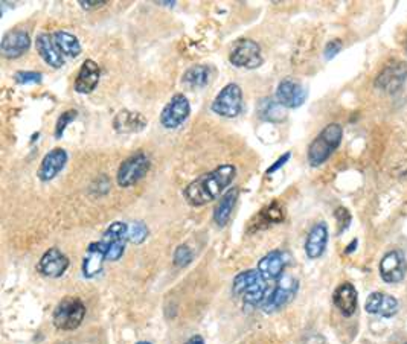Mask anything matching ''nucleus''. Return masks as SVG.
I'll list each match as a JSON object with an SVG mask.
<instances>
[{
    "mask_svg": "<svg viewBox=\"0 0 407 344\" xmlns=\"http://www.w3.org/2000/svg\"><path fill=\"white\" fill-rule=\"evenodd\" d=\"M236 175V168L231 163L217 166L216 170L200 175L184 188L183 196L191 206H205L223 194V190L231 185Z\"/></svg>",
    "mask_w": 407,
    "mask_h": 344,
    "instance_id": "f257e3e1",
    "label": "nucleus"
},
{
    "mask_svg": "<svg viewBox=\"0 0 407 344\" xmlns=\"http://www.w3.org/2000/svg\"><path fill=\"white\" fill-rule=\"evenodd\" d=\"M232 292L241 297L244 302L252 306H261L265 297L269 296V282L264 279L258 270H247L234 279Z\"/></svg>",
    "mask_w": 407,
    "mask_h": 344,
    "instance_id": "f03ea898",
    "label": "nucleus"
},
{
    "mask_svg": "<svg viewBox=\"0 0 407 344\" xmlns=\"http://www.w3.org/2000/svg\"><path fill=\"white\" fill-rule=\"evenodd\" d=\"M343 128L340 123H328L319 134L316 136L314 141L310 143L307 159L308 163L313 168L323 165L332 156L339 145L342 143Z\"/></svg>",
    "mask_w": 407,
    "mask_h": 344,
    "instance_id": "7ed1b4c3",
    "label": "nucleus"
},
{
    "mask_svg": "<svg viewBox=\"0 0 407 344\" xmlns=\"http://www.w3.org/2000/svg\"><path fill=\"white\" fill-rule=\"evenodd\" d=\"M86 317V306L77 297H66L57 305L53 321L60 331H75Z\"/></svg>",
    "mask_w": 407,
    "mask_h": 344,
    "instance_id": "20e7f679",
    "label": "nucleus"
},
{
    "mask_svg": "<svg viewBox=\"0 0 407 344\" xmlns=\"http://www.w3.org/2000/svg\"><path fill=\"white\" fill-rule=\"evenodd\" d=\"M229 61L240 69H258L264 63L261 46L252 39L236 40L229 54Z\"/></svg>",
    "mask_w": 407,
    "mask_h": 344,
    "instance_id": "39448f33",
    "label": "nucleus"
},
{
    "mask_svg": "<svg viewBox=\"0 0 407 344\" xmlns=\"http://www.w3.org/2000/svg\"><path fill=\"white\" fill-rule=\"evenodd\" d=\"M212 112L221 118H236L243 112V90L238 84L231 83L223 89L212 101Z\"/></svg>",
    "mask_w": 407,
    "mask_h": 344,
    "instance_id": "423d86ee",
    "label": "nucleus"
},
{
    "mask_svg": "<svg viewBox=\"0 0 407 344\" xmlns=\"http://www.w3.org/2000/svg\"><path fill=\"white\" fill-rule=\"evenodd\" d=\"M151 162L145 152H136V154L130 156L127 160H124L121 163L120 170H117V185L121 188H130L136 185L139 180H142L146 172L150 171Z\"/></svg>",
    "mask_w": 407,
    "mask_h": 344,
    "instance_id": "0eeeda50",
    "label": "nucleus"
},
{
    "mask_svg": "<svg viewBox=\"0 0 407 344\" xmlns=\"http://www.w3.org/2000/svg\"><path fill=\"white\" fill-rule=\"evenodd\" d=\"M296 292H298V281L292 276H283L278 281L276 287L270 290L269 296L265 297L264 303L261 305V308L264 310V312L278 311L290 302L296 296Z\"/></svg>",
    "mask_w": 407,
    "mask_h": 344,
    "instance_id": "6e6552de",
    "label": "nucleus"
},
{
    "mask_svg": "<svg viewBox=\"0 0 407 344\" xmlns=\"http://www.w3.org/2000/svg\"><path fill=\"white\" fill-rule=\"evenodd\" d=\"M189 114L191 105L188 98L183 93H177L162 110L160 123L168 130H176L189 118Z\"/></svg>",
    "mask_w": 407,
    "mask_h": 344,
    "instance_id": "1a4fd4ad",
    "label": "nucleus"
},
{
    "mask_svg": "<svg viewBox=\"0 0 407 344\" xmlns=\"http://www.w3.org/2000/svg\"><path fill=\"white\" fill-rule=\"evenodd\" d=\"M101 241L107 247V261H120L129 241V225L121 221L110 224Z\"/></svg>",
    "mask_w": 407,
    "mask_h": 344,
    "instance_id": "9d476101",
    "label": "nucleus"
},
{
    "mask_svg": "<svg viewBox=\"0 0 407 344\" xmlns=\"http://www.w3.org/2000/svg\"><path fill=\"white\" fill-rule=\"evenodd\" d=\"M407 79V64L395 61L388 64L375 79V87L386 93H397Z\"/></svg>",
    "mask_w": 407,
    "mask_h": 344,
    "instance_id": "9b49d317",
    "label": "nucleus"
},
{
    "mask_svg": "<svg viewBox=\"0 0 407 344\" xmlns=\"http://www.w3.org/2000/svg\"><path fill=\"white\" fill-rule=\"evenodd\" d=\"M407 272L406 256L401 250H392L383 256L380 262V276L386 283H398Z\"/></svg>",
    "mask_w": 407,
    "mask_h": 344,
    "instance_id": "f8f14e48",
    "label": "nucleus"
},
{
    "mask_svg": "<svg viewBox=\"0 0 407 344\" xmlns=\"http://www.w3.org/2000/svg\"><path fill=\"white\" fill-rule=\"evenodd\" d=\"M69 268V259L63 252L53 247L48 252H44L41 259L37 263V272L49 279H58L61 277L66 270Z\"/></svg>",
    "mask_w": 407,
    "mask_h": 344,
    "instance_id": "ddd939ff",
    "label": "nucleus"
},
{
    "mask_svg": "<svg viewBox=\"0 0 407 344\" xmlns=\"http://www.w3.org/2000/svg\"><path fill=\"white\" fill-rule=\"evenodd\" d=\"M307 99V90L301 83L285 78L276 87V101L284 108H298Z\"/></svg>",
    "mask_w": 407,
    "mask_h": 344,
    "instance_id": "4468645a",
    "label": "nucleus"
},
{
    "mask_svg": "<svg viewBox=\"0 0 407 344\" xmlns=\"http://www.w3.org/2000/svg\"><path fill=\"white\" fill-rule=\"evenodd\" d=\"M31 48V37L25 29H14L6 32L0 43V50L5 58H19Z\"/></svg>",
    "mask_w": 407,
    "mask_h": 344,
    "instance_id": "2eb2a0df",
    "label": "nucleus"
},
{
    "mask_svg": "<svg viewBox=\"0 0 407 344\" xmlns=\"http://www.w3.org/2000/svg\"><path fill=\"white\" fill-rule=\"evenodd\" d=\"M66 163H68V152H66V150L54 148L43 157L39 171H37V177L41 181L54 180L64 170Z\"/></svg>",
    "mask_w": 407,
    "mask_h": 344,
    "instance_id": "dca6fc26",
    "label": "nucleus"
},
{
    "mask_svg": "<svg viewBox=\"0 0 407 344\" xmlns=\"http://www.w3.org/2000/svg\"><path fill=\"white\" fill-rule=\"evenodd\" d=\"M285 267H287V256L279 250H273L267 253L264 258H261L260 262H258V272L261 273V276L267 282L279 281L281 277L284 276Z\"/></svg>",
    "mask_w": 407,
    "mask_h": 344,
    "instance_id": "f3484780",
    "label": "nucleus"
},
{
    "mask_svg": "<svg viewBox=\"0 0 407 344\" xmlns=\"http://www.w3.org/2000/svg\"><path fill=\"white\" fill-rule=\"evenodd\" d=\"M107 261V247L102 241L92 243L87 247V253L83 261V274L87 279L98 276L102 270V265Z\"/></svg>",
    "mask_w": 407,
    "mask_h": 344,
    "instance_id": "a211bd4d",
    "label": "nucleus"
},
{
    "mask_svg": "<svg viewBox=\"0 0 407 344\" xmlns=\"http://www.w3.org/2000/svg\"><path fill=\"white\" fill-rule=\"evenodd\" d=\"M100 78L101 69L98 63H95L93 60H86L81 64L75 79V92L81 94L92 93L96 89V85L100 84Z\"/></svg>",
    "mask_w": 407,
    "mask_h": 344,
    "instance_id": "6ab92c4d",
    "label": "nucleus"
},
{
    "mask_svg": "<svg viewBox=\"0 0 407 344\" xmlns=\"http://www.w3.org/2000/svg\"><path fill=\"white\" fill-rule=\"evenodd\" d=\"M332 302H334L336 308L342 312V316L351 317L354 316V312L357 311V303H359L357 290H355L354 285L350 282L339 285L334 291V294H332Z\"/></svg>",
    "mask_w": 407,
    "mask_h": 344,
    "instance_id": "aec40b11",
    "label": "nucleus"
},
{
    "mask_svg": "<svg viewBox=\"0 0 407 344\" xmlns=\"http://www.w3.org/2000/svg\"><path fill=\"white\" fill-rule=\"evenodd\" d=\"M35 46H37V52L40 54L43 58V61L49 64L50 68L54 69H60L64 65V57L61 55L60 50L55 46V41L53 39V34L48 32H41L37 35L35 40Z\"/></svg>",
    "mask_w": 407,
    "mask_h": 344,
    "instance_id": "412c9836",
    "label": "nucleus"
},
{
    "mask_svg": "<svg viewBox=\"0 0 407 344\" xmlns=\"http://www.w3.org/2000/svg\"><path fill=\"white\" fill-rule=\"evenodd\" d=\"M146 123L148 121L142 113L131 112V110H121L113 119V127L121 134L139 133L146 127Z\"/></svg>",
    "mask_w": 407,
    "mask_h": 344,
    "instance_id": "4be33fe9",
    "label": "nucleus"
},
{
    "mask_svg": "<svg viewBox=\"0 0 407 344\" xmlns=\"http://www.w3.org/2000/svg\"><path fill=\"white\" fill-rule=\"evenodd\" d=\"M328 244V225L322 223H317L308 232V236L305 241V253L310 259H317L323 254L325 248Z\"/></svg>",
    "mask_w": 407,
    "mask_h": 344,
    "instance_id": "5701e85b",
    "label": "nucleus"
},
{
    "mask_svg": "<svg viewBox=\"0 0 407 344\" xmlns=\"http://www.w3.org/2000/svg\"><path fill=\"white\" fill-rule=\"evenodd\" d=\"M240 189L238 188H231L227 192L223 194L220 201L217 203L216 209H214V221L218 227L227 225L229 219L232 216V212L236 206V200H238Z\"/></svg>",
    "mask_w": 407,
    "mask_h": 344,
    "instance_id": "b1692460",
    "label": "nucleus"
},
{
    "mask_svg": "<svg viewBox=\"0 0 407 344\" xmlns=\"http://www.w3.org/2000/svg\"><path fill=\"white\" fill-rule=\"evenodd\" d=\"M55 46L66 58H77L81 54V45L78 39L68 31H55L53 34Z\"/></svg>",
    "mask_w": 407,
    "mask_h": 344,
    "instance_id": "393cba45",
    "label": "nucleus"
},
{
    "mask_svg": "<svg viewBox=\"0 0 407 344\" xmlns=\"http://www.w3.org/2000/svg\"><path fill=\"white\" fill-rule=\"evenodd\" d=\"M211 78V69L208 65L197 64L192 65L191 69L184 72L182 81L184 85H188L189 89H202V87L208 85Z\"/></svg>",
    "mask_w": 407,
    "mask_h": 344,
    "instance_id": "a878e982",
    "label": "nucleus"
},
{
    "mask_svg": "<svg viewBox=\"0 0 407 344\" xmlns=\"http://www.w3.org/2000/svg\"><path fill=\"white\" fill-rule=\"evenodd\" d=\"M258 116L263 121L279 122L285 119V108L275 99L263 98L258 104Z\"/></svg>",
    "mask_w": 407,
    "mask_h": 344,
    "instance_id": "bb28decb",
    "label": "nucleus"
},
{
    "mask_svg": "<svg viewBox=\"0 0 407 344\" xmlns=\"http://www.w3.org/2000/svg\"><path fill=\"white\" fill-rule=\"evenodd\" d=\"M148 233H150L148 227L142 221H138L129 227V241H131L133 244H142L148 238Z\"/></svg>",
    "mask_w": 407,
    "mask_h": 344,
    "instance_id": "cd10ccee",
    "label": "nucleus"
},
{
    "mask_svg": "<svg viewBox=\"0 0 407 344\" xmlns=\"http://www.w3.org/2000/svg\"><path fill=\"white\" fill-rule=\"evenodd\" d=\"M398 310H399L398 300H397L394 296L384 294L379 316H381V317H384V318H390V317H394V316H395V314L398 312Z\"/></svg>",
    "mask_w": 407,
    "mask_h": 344,
    "instance_id": "c85d7f7f",
    "label": "nucleus"
},
{
    "mask_svg": "<svg viewBox=\"0 0 407 344\" xmlns=\"http://www.w3.org/2000/svg\"><path fill=\"white\" fill-rule=\"evenodd\" d=\"M43 73L31 70H19L14 73V81L17 84H40Z\"/></svg>",
    "mask_w": 407,
    "mask_h": 344,
    "instance_id": "c756f323",
    "label": "nucleus"
},
{
    "mask_svg": "<svg viewBox=\"0 0 407 344\" xmlns=\"http://www.w3.org/2000/svg\"><path fill=\"white\" fill-rule=\"evenodd\" d=\"M78 116V112L77 110H68V112H64L60 118H58L57 121V125H55V137L57 139H61L63 134H64V130L68 128V125L70 122H73L77 119Z\"/></svg>",
    "mask_w": 407,
    "mask_h": 344,
    "instance_id": "7c9ffc66",
    "label": "nucleus"
},
{
    "mask_svg": "<svg viewBox=\"0 0 407 344\" xmlns=\"http://www.w3.org/2000/svg\"><path fill=\"white\" fill-rule=\"evenodd\" d=\"M383 297H384V292H379V291H375V292H372V294H369V297L366 299V303H365L366 312L372 314V316H379Z\"/></svg>",
    "mask_w": 407,
    "mask_h": 344,
    "instance_id": "2f4dec72",
    "label": "nucleus"
},
{
    "mask_svg": "<svg viewBox=\"0 0 407 344\" xmlns=\"http://www.w3.org/2000/svg\"><path fill=\"white\" fill-rule=\"evenodd\" d=\"M192 261V252L188 245H179L174 252V265L187 267Z\"/></svg>",
    "mask_w": 407,
    "mask_h": 344,
    "instance_id": "473e14b6",
    "label": "nucleus"
},
{
    "mask_svg": "<svg viewBox=\"0 0 407 344\" xmlns=\"http://www.w3.org/2000/svg\"><path fill=\"white\" fill-rule=\"evenodd\" d=\"M336 219H337V224H339V235L340 233H343L348 227L351 224V214L348 212V209L345 208H339L336 210Z\"/></svg>",
    "mask_w": 407,
    "mask_h": 344,
    "instance_id": "72a5a7b5",
    "label": "nucleus"
},
{
    "mask_svg": "<svg viewBox=\"0 0 407 344\" xmlns=\"http://www.w3.org/2000/svg\"><path fill=\"white\" fill-rule=\"evenodd\" d=\"M342 48H343V43L340 41L339 39L331 40L328 45L325 46V50H323L325 60H332V58H334L340 52V50H342Z\"/></svg>",
    "mask_w": 407,
    "mask_h": 344,
    "instance_id": "f704fd0d",
    "label": "nucleus"
},
{
    "mask_svg": "<svg viewBox=\"0 0 407 344\" xmlns=\"http://www.w3.org/2000/svg\"><path fill=\"white\" fill-rule=\"evenodd\" d=\"M290 157H292V152H290V151L285 152V154L281 156V157L276 160V162L273 163V165L269 168L267 172H265V174L270 175V174H273V172H276V171L279 170V168H283V166H284V165L288 162V160H290Z\"/></svg>",
    "mask_w": 407,
    "mask_h": 344,
    "instance_id": "c9c22d12",
    "label": "nucleus"
},
{
    "mask_svg": "<svg viewBox=\"0 0 407 344\" xmlns=\"http://www.w3.org/2000/svg\"><path fill=\"white\" fill-rule=\"evenodd\" d=\"M78 3L81 5V8L83 10H95V8H100V6L102 5H106L107 2L106 0H87V2H83V0H81V2Z\"/></svg>",
    "mask_w": 407,
    "mask_h": 344,
    "instance_id": "e433bc0d",
    "label": "nucleus"
},
{
    "mask_svg": "<svg viewBox=\"0 0 407 344\" xmlns=\"http://www.w3.org/2000/svg\"><path fill=\"white\" fill-rule=\"evenodd\" d=\"M184 344H205V340L200 335H194V336H191V338Z\"/></svg>",
    "mask_w": 407,
    "mask_h": 344,
    "instance_id": "4c0bfd02",
    "label": "nucleus"
},
{
    "mask_svg": "<svg viewBox=\"0 0 407 344\" xmlns=\"http://www.w3.org/2000/svg\"><path fill=\"white\" fill-rule=\"evenodd\" d=\"M357 244H359V241H357V239H354L352 243L346 247L345 253H351V252H354V250H355V247H357Z\"/></svg>",
    "mask_w": 407,
    "mask_h": 344,
    "instance_id": "58836bf2",
    "label": "nucleus"
},
{
    "mask_svg": "<svg viewBox=\"0 0 407 344\" xmlns=\"http://www.w3.org/2000/svg\"><path fill=\"white\" fill-rule=\"evenodd\" d=\"M156 3H158V5H171V6L176 5V2H156Z\"/></svg>",
    "mask_w": 407,
    "mask_h": 344,
    "instance_id": "ea45409f",
    "label": "nucleus"
},
{
    "mask_svg": "<svg viewBox=\"0 0 407 344\" xmlns=\"http://www.w3.org/2000/svg\"><path fill=\"white\" fill-rule=\"evenodd\" d=\"M138 344H151V343H148V341H139Z\"/></svg>",
    "mask_w": 407,
    "mask_h": 344,
    "instance_id": "a19ab883",
    "label": "nucleus"
}]
</instances>
